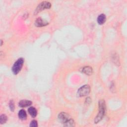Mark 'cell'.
<instances>
[{"mask_svg":"<svg viewBox=\"0 0 127 127\" xmlns=\"http://www.w3.org/2000/svg\"><path fill=\"white\" fill-rule=\"evenodd\" d=\"M106 112V105L105 101L103 100L99 102V112L96 117L95 118L94 123L95 124L100 122L104 117Z\"/></svg>","mask_w":127,"mask_h":127,"instance_id":"cell-1","label":"cell"},{"mask_svg":"<svg viewBox=\"0 0 127 127\" xmlns=\"http://www.w3.org/2000/svg\"><path fill=\"white\" fill-rule=\"evenodd\" d=\"M24 63L23 58L19 59L13 65L12 67V72L14 75H18L21 70Z\"/></svg>","mask_w":127,"mask_h":127,"instance_id":"cell-2","label":"cell"},{"mask_svg":"<svg viewBox=\"0 0 127 127\" xmlns=\"http://www.w3.org/2000/svg\"><path fill=\"white\" fill-rule=\"evenodd\" d=\"M90 88L88 85H84L81 87L78 91V95L79 97L85 96L89 94Z\"/></svg>","mask_w":127,"mask_h":127,"instance_id":"cell-3","label":"cell"},{"mask_svg":"<svg viewBox=\"0 0 127 127\" xmlns=\"http://www.w3.org/2000/svg\"><path fill=\"white\" fill-rule=\"evenodd\" d=\"M51 7V4L50 3L48 2H43L40 3L38 7H37L35 11L34 12L35 15H36L38 13L40 12L41 11L45 9H50Z\"/></svg>","mask_w":127,"mask_h":127,"instance_id":"cell-4","label":"cell"},{"mask_svg":"<svg viewBox=\"0 0 127 127\" xmlns=\"http://www.w3.org/2000/svg\"><path fill=\"white\" fill-rule=\"evenodd\" d=\"M58 119L60 122L64 124L70 119V118L68 114L66 113L62 112L60 114H59L58 116Z\"/></svg>","mask_w":127,"mask_h":127,"instance_id":"cell-5","label":"cell"},{"mask_svg":"<svg viewBox=\"0 0 127 127\" xmlns=\"http://www.w3.org/2000/svg\"><path fill=\"white\" fill-rule=\"evenodd\" d=\"M47 24H48V23L47 21H44L43 19H42L40 18H38L35 22V25L37 27L45 26Z\"/></svg>","mask_w":127,"mask_h":127,"instance_id":"cell-6","label":"cell"},{"mask_svg":"<svg viewBox=\"0 0 127 127\" xmlns=\"http://www.w3.org/2000/svg\"><path fill=\"white\" fill-rule=\"evenodd\" d=\"M32 102L29 100H23L20 101L19 103V105L20 107L23 108V107H26L28 106H29L32 104Z\"/></svg>","mask_w":127,"mask_h":127,"instance_id":"cell-7","label":"cell"},{"mask_svg":"<svg viewBox=\"0 0 127 127\" xmlns=\"http://www.w3.org/2000/svg\"><path fill=\"white\" fill-rule=\"evenodd\" d=\"M82 72L86 74L87 75H92V73H93V69L91 67H89V66H87V67H85L83 68L82 69Z\"/></svg>","mask_w":127,"mask_h":127,"instance_id":"cell-8","label":"cell"},{"mask_svg":"<svg viewBox=\"0 0 127 127\" xmlns=\"http://www.w3.org/2000/svg\"><path fill=\"white\" fill-rule=\"evenodd\" d=\"M106 16L104 14H101L97 18V22L99 24L102 25L104 24L106 21Z\"/></svg>","mask_w":127,"mask_h":127,"instance_id":"cell-9","label":"cell"},{"mask_svg":"<svg viewBox=\"0 0 127 127\" xmlns=\"http://www.w3.org/2000/svg\"><path fill=\"white\" fill-rule=\"evenodd\" d=\"M28 111H29V113L32 117L34 118L37 116V110L34 107H29V110H28Z\"/></svg>","mask_w":127,"mask_h":127,"instance_id":"cell-10","label":"cell"},{"mask_svg":"<svg viewBox=\"0 0 127 127\" xmlns=\"http://www.w3.org/2000/svg\"><path fill=\"white\" fill-rule=\"evenodd\" d=\"M19 117L20 119L22 120H24L27 118V115L26 113L24 110H21L19 112Z\"/></svg>","mask_w":127,"mask_h":127,"instance_id":"cell-11","label":"cell"},{"mask_svg":"<svg viewBox=\"0 0 127 127\" xmlns=\"http://www.w3.org/2000/svg\"><path fill=\"white\" fill-rule=\"evenodd\" d=\"M64 126L66 127H73L75 126L74 121L73 119L70 118L66 123L64 124Z\"/></svg>","mask_w":127,"mask_h":127,"instance_id":"cell-12","label":"cell"},{"mask_svg":"<svg viewBox=\"0 0 127 127\" xmlns=\"http://www.w3.org/2000/svg\"><path fill=\"white\" fill-rule=\"evenodd\" d=\"M7 121V117L5 114H2L0 117V123L1 124H4L6 123Z\"/></svg>","mask_w":127,"mask_h":127,"instance_id":"cell-13","label":"cell"},{"mask_svg":"<svg viewBox=\"0 0 127 127\" xmlns=\"http://www.w3.org/2000/svg\"><path fill=\"white\" fill-rule=\"evenodd\" d=\"M9 107H10V110L12 112H13L14 110H15V104H14V102L13 100L10 101V104H9Z\"/></svg>","mask_w":127,"mask_h":127,"instance_id":"cell-14","label":"cell"},{"mask_svg":"<svg viewBox=\"0 0 127 127\" xmlns=\"http://www.w3.org/2000/svg\"><path fill=\"white\" fill-rule=\"evenodd\" d=\"M38 126V124L37 122L35 120H33L31 122L30 124V127H37Z\"/></svg>","mask_w":127,"mask_h":127,"instance_id":"cell-15","label":"cell"},{"mask_svg":"<svg viewBox=\"0 0 127 127\" xmlns=\"http://www.w3.org/2000/svg\"><path fill=\"white\" fill-rule=\"evenodd\" d=\"M91 102V99H90V97H88L87 98V100H86V103H88V104H89Z\"/></svg>","mask_w":127,"mask_h":127,"instance_id":"cell-16","label":"cell"},{"mask_svg":"<svg viewBox=\"0 0 127 127\" xmlns=\"http://www.w3.org/2000/svg\"><path fill=\"white\" fill-rule=\"evenodd\" d=\"M2 44H3V41H2V40H1V46H2Z\"/></svg>","mask_w":127,"mask_h":127,"instance_id":"cell-17","label":"cell"}]
</instances>
